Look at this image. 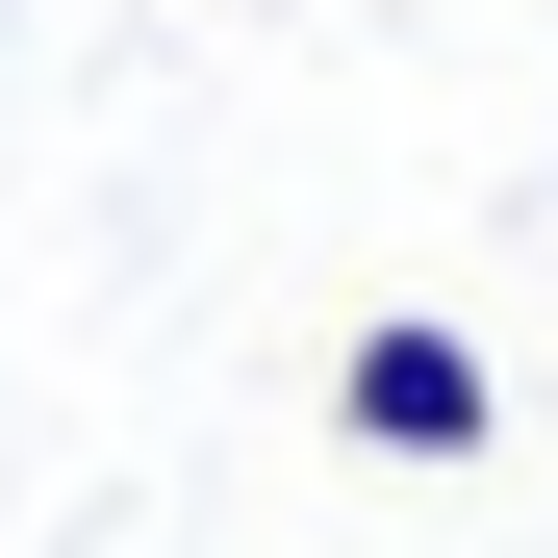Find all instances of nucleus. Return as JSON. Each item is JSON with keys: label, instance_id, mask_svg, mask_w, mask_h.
Masks as SVG:
<instances>
[{"label": "nucleus", "instance_id": "obj_1", "mask_svg": "<svg viewBox=\"0 0 558 558\" xmlns=\"http://www.w3.org/2000/svg\"><path fill=\"white\" fill-rule=\"evenodd\" d=\"M330 432L407 457V483H457V457H508V355L457 305H381V330H330Z\"/></svg>", "mask_w": 558, "mask_h": 558}]
</instances>
